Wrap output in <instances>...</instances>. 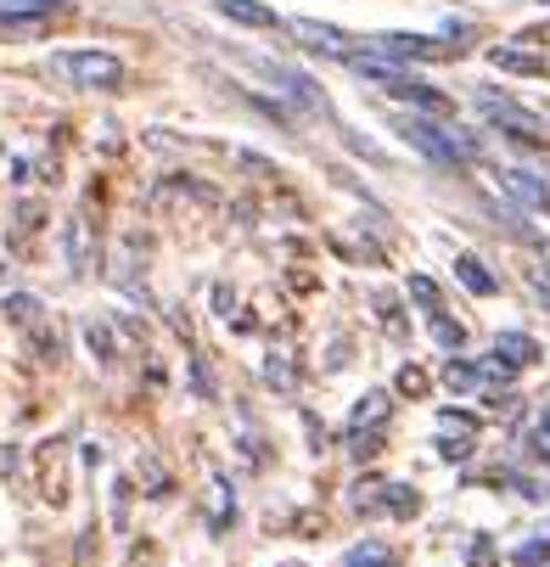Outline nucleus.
Returning a JSON list of instances; mask_svg holds the SVG:
<instances>
[{
  "mask_svg": "<svg viewBox=\"0 0 550 567\" xmlns=\"http://www.w3.org/2000/svg\"><path fill=\"white\" fill-rule=\"evenodd\" d=\"M399 393H427V377H422L416 365H405V371H399Z\"/></svg>",
  "mask_w": 550,
  "mask_h": 567,
  "instance_id": "412c9836",
  "label": "nucleus"
},
{
  "mask_svg": "<svg viewBox=\"0 0 550 567\" xmlns=\"http://www.w3.org/2000/svg\"><path fill=\"white\" fill-rule=\"evenodd\" d=\"M478 113H484L495 130H506L511 141H544L539 113H528V107H517V102H506V96H478Z\"/></svg>",
  "mask_w": 550,
  "mask_h": 567,
  "instance_id": "7ed1b4c3",
  "label": "nucleus"
},
{
  "mask_svg": "<svg viewBox=\"0 0 550 567\" xmlns=\"http://www.w3.org/2000/svg\"><path fill=\"white\" fill-rule=\"evenodd\" d=\"M365 51H376L387 62H427V56H438V40H427V34H376V40H365Z\"/></svg>",
  "mask_w": 550,
  "mask_h": 567,
  "instance_id": "20e7f679",
  "label": "nucleus"
},
{
  "mask_svg": "<svg viewBox=\"0 0 550 567\" xmlns=\"http://www.w3.org/2000/svg\"><path fill=\"white\" fill-rule=\"evenodd\" d=\"M40 18H45V12H29V7H23V12H0V29H18V34H23V29H40Z\"/></svg>",
  "mask_w": 550,
  "mask_h": 567,
  "instance_id": "aec40b11",
  "label": "nucleus"
},
{
  "mask_svg": "<svg viewBox=\"0 0 550 567\" xmlns=\"http://www.w3.org/2000/svg\"><path fill=\"white\" fill-rule=\"evenodd\" d=\"M416 506L422 501H416V489H405V483H393V489H387V512L393 517H416Z\"/></svg>",
  "mask_w": 550,
  "mask_h": 567,
  "instance_id": "4468645a",
  "label": "nucleus"
},
{
  "mask_svg": "<svg viewBox=\"0 0 550 567\" xmlns=\"http://www.w3.org/2000/svg\"><path fill=\"white\" fill-rule=\"evenodd\" d=\"M393 556L382 550V545H360V550H349V561L343 567H387Z\"/></svg>",
  "mask_w": 550,
  "mask_h": 567,
  "instance_id": "f3484780",
  "label": "nucleus"
},
{
  "mask_svg": "<svg viewBox=\"0 0 550 567\" xmlns=\"http://www.w3.org/2000/svg\"><path fill=\"white\" fill-rule=\"evenodd\" d=\"M500 186L511 203H522L528 214H550V186L533 175V169H500Z\"/></svg>",
  "mask_w": 550,
  "mask_h": 567,
  "instance_id": "39448f33",
  "label": "nucleus"
},
{
  "mask_svg": "<svg viewBox=\"0 0 550 567\" xmlns=\"http://www.w3.org/2000/svg\"><path fill=\"white\" fill-rule=\"evenodd\" d=\"M433 338H438L444 349H460V338H466V332L455 327V320H444V315H433Z\"/></svg>",
  "mask_w": 550,
  "mask_h": 567,
  "instance_id": "6ab92c4d",
  "label": "nucleus"
},
{
  "mask_svg": "<svg viewBox=\"0 0 550 567\" xmlns=\"http://www.w3.org/2000/svg\"><path fill=\"white\" fill-rule=\"evenodd\" d=\"M7 315L18 320V327H34V315H40V298H29V292H12V298H7Z\"/></svg>",
  "mask_w": 550,
  "mask_h": 567,
  "instance_id": "2eb2a0df",
  "label": "nucleus"
},
{
  "mask_svg": "<svg viewBox=\"0 0 550 567\" xmlns=\"http://www.w3.org/2000/svg\"><path fill=\"white\" fill-rule=\"evenodd\" d=\"M533 450H539V461L550 466V416H544V422L533 427Z\"/></svg>",
  "mask_w": 550,
  "mask_h": 567,
  "instance_id": "5701e85b",
  "label": "nucleus"
},
{
  "mask_svg": "<svg viewBox=\"0 0 550 567\" xmlns=\"http://www.w3.org/2000/svg\"><path fill=\"white\" fill-rule=\"evenodd\" d=\"M411 298H416L427 315H438V287H433L427 276H411Z\"/></svg>",
  "mask_w": 550,
  "mask_h": 567,
  "instance_id": "a211bd4d",
  "label": "nucleus"
},
{
  "mask_svg": "<svg viewBox=\"0 0 550 567\" xmlns=\"http://www.w3.org/2000/svg\"><path fill=\"white\" fill-rule=\"evenodd\" d=\"M495 354H500L506 365H517V371H522V365H533V360H539V343H533V338H522V332H500V338H495Z\"/></svg>",
  "mask_w": 550,
  "mask_h": 567,
  "instance_id": "9d476101",
  "label": "nucleus"
},
{
  "mask_svg": "<svg viewBox=\"0 0 550 567\" xmlns=\"http://www.w3.org/2000/svg\"><path fill=\"white\" fill-rule=\"evenodd\" d=\"M466 561H471V567H495V545H489V539H478V545L466 550Z\"/></svg>",
  "mask_w": 550,
  "mask_h": 567,
  "instance_id": "4be33fe9",
  "label": "nucleus"
},
{
  "mask_svg": "<svg viewBox=\"0 0 550 567\" xmlns=\"http://www.w3.org/2000/svg\"><path fill=\"white\" fill-rule=\"evenodd\" d=\"M56 68H62V79H73L79 91H118L124 85V62L113 51H62Z\"/></svg>",
  "mask_w": 550,
  "mask_h": 567,
  "instance_id": "f03ea898",
  "label": "nucleus"
},
{
  "mask_svg": "<svg viewBox=\"0 0 550 567\" xmlns=\"http://www.w3.org/2000/svg\"><path fill=\"white\" fill-rule=\"evenodd\" d=\"M478 382H489V365H466V360H449L444 365V388H455V393L478 388Z\"/></svg>",
  "mask_w": 550,
  "mask_h": 567,
  "instance_id": "f8f14e48",
  "label": "nucleus"
},
{
  "mask_svg": "<svg viewBox=\"0 0 550 567\" xmlns=\"http://www.w3.org/2000/svg\"><path fill=\"white\" fill-rule=\"evenodd\" d=\"M214 12L230 18V23H242V29H281V18L270 7H259V0H214Z\"/></svg>",
  "mask_w": 550,
  "mask_h": 567,
  "instance_id": "6e6552de",
  "label": "nucleus"
},
{
  "mask_svg": "<svg viewBox=\"0 0 550 567\" xmlns=\"http://www.w3.org/2000/svg\"><path fill=\"white\" fill-rule=\"evenodd\" d=\"M62 248H68V270H79V276H85V270L96 265V248H91V219H85V214H73V219H68Z\"/></svg>",
  "mask_w": 550,
  "mask_h": 567,
  "instance_id": "0eeeda50",
  "label": "nucleus"
},
{
  "mask_svg": "<svg viewBox=\"0 0 550 567\" xmlns=\"http://www.w3.org/2000/svg\"><path fill=\"white\" fill-rule=\"evenodd\" d=\"M399 135L422 152V157H433V164H444V169H455V164H471L478 157V141H471L466 130H438L427 113H411V118H399Z\"/></svg>",
  "mask_w": 550,
  "mask_h": 567,
  "instance_id": "f257e3e1",
  "label": "nucleus"
},
{
  "mask_svg": "<svg viewBox=\"0 0 550 567\" xmlns=\"http://www.w3.org/2000/svg\"><path fill=\"white\" fill-rule=\"evenodd\" d=\"M292 29H298L309 45L332 51V56H354V45H365V40H354V34H343V29H332V23H314V18H298Z\"/></svg>",
  "mask_w": 550,
  "mask_h": 567,
  "instance_id": "423d86ee",
  "label": "nucleus"
},
{
  "mask_svg": "<svg viewBox=\"0 0 550 567\" xmlns=\"http://www.w3.org/2000/svg\"><path fill=\"white\" fill-rule=\"evenodd\" d=\"M455 276H460L466 292H478V298H495V292H500V281L489 276V265H484L478 254H460V259H455Z\"/></svg>",
  "mask_w": 550,
  "mask_h": 567,
  "instance_id": "1a4fd4ad",
  "label": "nucleus"
},
{
  "mask_svg": "<svg viewBox=\"0 0 550 567\" xmlns=\"http://www.w3.org/2000/svg\"><path fill=\"white\" fill-rule=\"evenodd\" d=\"M438 450H444V461H466V455H471V444H466V439H444Z\"/></svg>",
  "mask_w": 550,
  "mask_h": 567,
  "instance_id": "b1692460",
  "label": "nucleus"
},
{
  "mask_svg": "<svg viewBox=\"0 0 550 567\" xmlns=\"http://www.w3.org/2000/svg\"><path fill=\"white\" fill-rule=\"evenodd\" d=\"M539 561H550V539L544 534L528 539V545H517V567H539Z\"/></svg>",
  "mask_w": 550,
  "mask_h": 567,
  "instance_id": "dca6fc26",
  "label": "nucleus"
},
{
  "mask_svg": "<svg viewBox=\"0 0 550 567\" xmlns=\"http://www.w3.org/2000/svg\"><path fill=\"white\" fill-rule=\"evenodd\" d=\"M12 7H29V12H62L68 0H12Z\"/></svg>",
  "mask_w": 550,
  "mask_h": 567,
  "instance_id": "393cba45",
  "label": "nucleus"
},
{
  "mask_svg": "<svg viewBox=\"0 0 550 567\" xmlns=\"http://www.w3.org/2000/svg\"><path fill=\"white\" fill-rule=\"evenodd\" d=\"M387 416V393H365L360 404H354V416H349V427L360 433V427H376Z\"/></svg>",
  "mask_w": 550,
  "mask_h": 567,
  "instance_id": "ddd939ff",
  "label": "nucleus"
},
{
  "mask_svg": "<svg viewBox=\"0 0 550 567\" xmlns=\"http://www.w3.org/2000/svg\"><path fill=\"white\" fill-rule=\"evenodd\" d=\"M489 62L506 68V73H544V56H533V51H511V45H495Z\"/></svg>",
  "mask_w": 550,
  "mask_h": 567,
  "instance_id": "9b49d317",
  "label": "nucleus"
}]
</instances>
